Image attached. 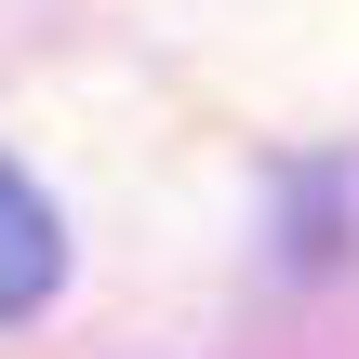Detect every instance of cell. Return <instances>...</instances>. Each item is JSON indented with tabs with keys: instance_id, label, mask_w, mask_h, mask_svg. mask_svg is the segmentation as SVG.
<instances>
[{
	"instance_id": "1",
	"label": "cell",
	"mask_w": 359,
	"mask_h": 359,
	"mask_svg": "<svg viewBox=\"0 0 359 359\" xmlns=\"http://www.w3.org/2000/svg\"><path fill=\"white\" fill-rule=\"evenodd\" d=\"M53 266H67V226H53V200L0 160V320H27V306L53 293Z\"/></svg>"
}]
</instances>
